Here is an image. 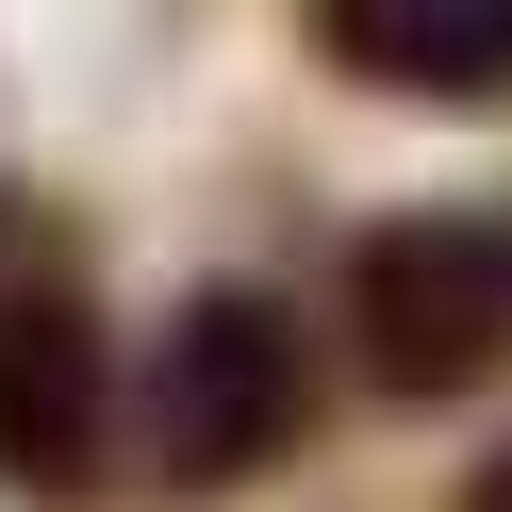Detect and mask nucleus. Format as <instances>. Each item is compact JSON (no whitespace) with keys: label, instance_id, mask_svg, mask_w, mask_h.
I'll list each match as a JSON object with an SVG mask.
<instances>
[{"label":"nucleus","instance_id":"nucleus-2","mask_svg":"<svg viewBox=\"0 0 512 512\" xmlns=\"http://www.w3.org/2000/svg\"><path fill=\"white\" fill-rule=\"evenodd\" d=\"M314 430V331L281 281H182V314L149 331V463L182 496H232V479L298 463Z\"/></svg>","mask_w":512,"mask_h":512},{"label":"nucleus","instance_id":"nucleus-5","mask_svg":"<svg viewBox=\"0 0 512 512\" xmlns=\"http://www.w3.org/2000/svg\"><path fill=\"white\" fill-rule=\"evenodd\" d=\"M463 512H512V446H479V463H463Z\"/></svg>","mask_w":512,"mask_h":512},{"label":"nucleus","instance_id":"nucleus-1","mask_svg":"<svg viewBox=\"0 0 512 512\" xmlns=\"http://www.w3.org/2000/svg\"><path fill=\"white\" fill-rule=\"evenodd\" d=\"M331 314H347V364L380 380L397 413H446L512 364V215L479 199H397L347 232L331 265Z\"/></svg>","mask_w":512,"mask_h":512},{"label":"nucleus","instance_id":"nucleus-3","mask_svg":"<svg viewBox=\"0 0 512 512\" xmlns=\"http://www.w3.org/2000/svg\"><path fill=\"white\" fill-rule=\"evenodd\" d=\"M116 463V331L67 265L50 281H0V496L83 512Z\"/></svg>","mask_w":512,"mask_h":512},{"label":"nucleus","instance_id":"nucleus-4","mask_svg":"<svg viewBox=\"0 0 512 512\" xmlns=\"http://www.w3.org/2000/svg\"><path fill=\"white\" fill-rule=\"evenodd\" d=\"M298 50L331 83H380V100H430V116L512 100V0H314Z\"/></svg>","mask_w":512,"mask_h":512}]
</instances>
